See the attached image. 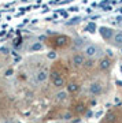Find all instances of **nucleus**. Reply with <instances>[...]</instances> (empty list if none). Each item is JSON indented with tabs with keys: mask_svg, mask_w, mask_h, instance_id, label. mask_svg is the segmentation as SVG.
Returning <instances> with one entry per match:
<instances>
[{
	"mask_svg": "<svg viewBox=\"0 0 122 123\" xmlns=\"http://www.w3.org/2000/svg\"><path fill=\"white\" fill-rule=\"evenodd\" d=\"M84 56L87 59H95V57L100 56L102 55V49L99 45L96 44H87L84 47Z\"/></svg>",
	"mask_w": 122,
	"mask_h": 123,
	"instance_id": "nucleus-1",
	"label": "nucleus"
},
{
	"mask_svg": "<svg viewBox=\"0 0 122 123\" xmlns=\"http://www.w3.org/2000/svg\"><path fill=\"white\" fill-rule=\"evenodd\" d=\"M51 78H52V85L55 86V88L61 89L62 86H65V78L61 75V73H59V71H52Z\"/></svg>",
	"mask_w": 122,
	"mask_h": 123,
	"instance_id": "nucleus-2",
	"label": "nucleus"
},
{
	"mask_svg": "<svg viewBox=\"0 0 122 123\" xmlns=\"http://www.w3.org/2000/svg\"><path fill=\"white\" fill-rule=\"evenodd\" d=\"M48 77H49V73H48V70H45V68H41V70H39L37 73H36L34 81L37 82V84H44V82H47Z\"/></svg>",
	"mask_w": 122,
	"mask_h": 123,
	"instance_id": "nucleus-3",
	"label": "nucleus"
},
{
	"mask_svg": "<svg viewBox=\"0 0 122 123\" xmlns=\"http://www.w3.org/2000/svg\"><path fill=\"white\" fill-rule=\"evenodd\" d=\"M85 59L87 57L84 56V53H74L71 56V64L74 67H81L85 64Z\"/></svg>",
	"mask_w": 122,
	"mask_h": 123,
	"instance_id": "nucleus-4",
	"label": "nucleus"
},
{
	"mask_svg": "<svg viewBox=\"0 0 122 123\" xmlns=\"http://www.w3.org/2000/svg\"><path fill=\"white\" fill-rule=\"evenodd\" d=\"M69 43H70V38L67 37V36H63V34L56 36L55 40H54L55 47H59V48H63V47H66V45H69Z\"/></svg>",
	"mask_w": 122,
	"mask_h": 123,
	"instance_id": "nucleus-5",
	"label": "nucleus"
},
{
	"mask_svg": "<svg viewBox=\"0 0 122 123\" xmlns=\"http://www.w3.org/2000/svg\"><path fill=\"white\" fill-rule=\"evenodd\" d=\"M89 93L92 96H100L103 93V85L100 82H92L89 85Z\"/></svg>",
	"mask_w": 122,
	"mask_h": 123,
	"instance_id": "nucleus-6",
	"label": "nucleus"
},
{
	"mask_svg": "<svg viewBox=\"0 0 122 123\" xmlns=\"http://www.w3.org/2000/svg\"><path fill=\"white\" fill-rule=\"evenodd\" d=\"M97 67H99V70L100 71H107L111 67V59L108 57H102L99 63H97Z\"/></svg>",
	"mask_w": 122,
	"mask_h": 123,
	"instance_id": "nucleus-7",
	"label": "nucleus"
},
{
	"mask_svg": "<svg viewBox=\"0 0 122 123\" xmlns=\"http://www.w3.org/2000/svg\"><path fill=\"white\" fill-rule=\"evenodd\" d=\"M111 43H113V45H115V47H122V31L114 33L113 38H111Z\"/></svg>",
	"mask_w": 122,
	"mask_h": 123,
	"instance_id": "nucleus-8",
	"label": "nucleus"
},
{
	"mask_svg": "<svg viewBox=\"0 0 122 123\" xmlns=\"http://www.w3.org/2000/svg\"><path fill=\"white\" fill-rule=\"evenodd\" d=\"M67 96H69V92L67 90H59V92L55 94V100L58 101V103H62V101H65L66 98H67Z\"/></svg>",
	"mask_w": 122,
	"mask_h": 123,
	"instance_id": "nucleus-9",
	"label": "nucleus"
},
{
	"mask_svg": "<svg viewBox=\"0 0 122 123\" xmlns=\"http://www.w3.org/2000/svg\"><path fill=\"white\" fill-rule=\"evenodd\" d=\"M80 90V85L77 82H70L67 85V92L69 93H77Z\"/></svg>",
	"mask_w": 122,
	"mask_h": 123,
	"instance_id": "nucleus-10",
	"label": "nucleus"
},
{
	"mask_svg": "<svg viewBox=\"0 0 122 123\" xmlns=\"http://www.w3.org/2000/svg\"><path fill=\"white\" fill-rule=\"evenodd\" d=\"M84 111H85V105H84V104H77V105H75V112L81 114Z\"/></svg>",
	"mask_w": 122,
	"mask_h": 123,
	"instance_id": "nucleus-11",
	"label": "nucleus"
},
{
	"mask_svg": "<svg viewBox=\"0 0 122 123\" xmlns=\"http://www.w3.org/2000/svg\"><path fill=\"white\" fill-rule=\"evenodd\" d=\"M30 49H32V51H39V49H43V44H41V43H37V44L32 45Z\"/></svg>",
	"mask_w": 122,
	"mask_h": 123,
	"instance_id": "nucleus-12",
	"label": "nucleus"
},
{
	"mask_svg": "<svg viewBox=\"0 0 122 123\" xmlns=\"http://www.w3.org/2000/svg\"><path fill=\"white\" fill-rule=\"evenodd\" d=\"M63 119H65V120H70V119H71V112H66V114L63 115Z\"/></svg>",
	"mask_w": 122,
	"mask_h": 123,
	"instance_id": "nucleus-13",
	"label": "nucleus"
},
{
	"mask_svg": "<svg viewBox=\"0 0 122 123\" xmlns=\"http://www.w3.org/2000/svg\"><path fill=\"white\" fill-rule=\"evenodd\" d=\"M114 116H115V114H114V112H110V114L107 115V120H113Z\"/></svg>",
	"mask_w": 122,
	"mask_h": 123,
	"instance_id": "nucleus-14",
	"label": "nucleus"
},
{
	"mask_svg": "<svg viewBox=\"0 0 122 123\" xmlns=\"http://www.w3.org/2000/svg\"><path fill=\"white\" fill-rule=\"evenodd\" d=\"M49 57H54V59H55V57H56V53H55V52H51V53H49Z\"/></svg>",
	"mask_w": 122,
	"mask_h": 123,
	"instance_id": "nucleus-15",
	"label": "nucleus"
},
{
	"mask_svg": "<svg viewBox=\"0 0 122 123\" xmlns=\"http://www.w3.org/2000/svg\"><path fill=\"white\" fill-rule=\"evenodd\" d=\"M3 123H14L13 120H6V122H3Z\"/></svg>",
	"mask_w": 122,
	"mask_h": 123,
	"instance_id": "nucleus-16",
	"label": "nucleus"
}]
</instances>
